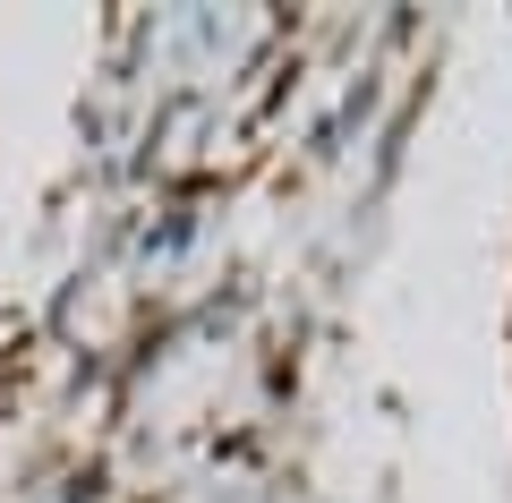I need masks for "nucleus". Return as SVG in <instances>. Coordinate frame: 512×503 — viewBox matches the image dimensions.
I'll list each match as a JSON object with an SVG mask.
<instances>
[]
</instances>
